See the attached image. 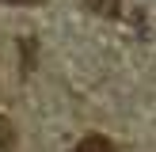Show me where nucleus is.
Listing matches in <instances>:
<instances>
[{
    "instance_id": "f03ea898",
    "label": "nucleus",
    "mask_w": 156,
    "mask_h": 152,
    "mask_svg": "<svg viewBox=\"0 0 156 152\" xmlns=\"http://www.w3.org/2000/svg\"><path fill=\"white\" fill-rule=\"evenodd\" d=\"M88 8H91L95 15H107V19H111V15H118L122 0H88Z\"/></svg>"
},
{
    "instance_id": "7ed1b4c3",
    "label": "nucleus",
    "mask_w": 156,
    "mask_h": 152,
    "mask_svg": "<svg viewBox=\"0 0 156 152\" xmlns=\"http://www.w3.org/2000/svg\"><path fill=\"white\" fill-rule=\"evenodd\" d=\"M0 148H4V152L15 148V126L4 118V114H0Z\"/></svg>"
},
{
    "instance_id": "f257e3e1",
    "label": "nucleus",
    "mask_w": 156,
    "mask_h": 152,
    "mask_svg": "<svg viewBox=\"0 0 156 152\" xmlns=\"http://www.w3.org/2000/svg\"><path fill=\"white\" fill-rule=\"evenodd\" d=\"M73 152H114V144L107 141L103 133H88V137H84V141L73 148Z\"/></svg>"
},
{
    "instance_id": "20e7f679",
    "label": "nucleus",
    "mask_w": 156,
    "mask_h": 152,
    "mask_svg": "<svg viewBox=\"0 0 156 152\" xmlns=\"http://www.w3.org/2000/svg\"><path fill=\"white\" fill-rule=\"evenodd\" d=\"M8 4H19V0H8Z\"/></svg>"
}]
</instances>
